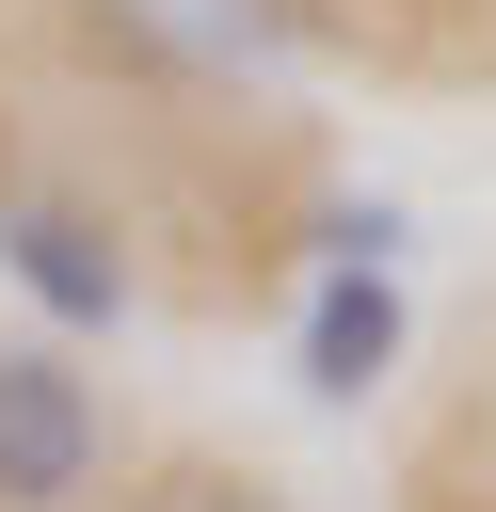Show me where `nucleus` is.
<instances>
[{
    "label": "nucleus",
    "instance_id": "1",
    "mask_svg": "<svg viewBox=\"0 0 496 512\" xmlns=\"http://www.w3.org/2000/svg\"><path fill=\"white\" fill-rule=\"evenodd\" d=\"M96 464H112L96 384L48 336H0V512H64V496H96Z\"/></svg>",
    "mask_w": 496,
    "mask_h": 512
},
{
    "label": "nucleus",
    "instance_id": "4",
    "mask_svg": "<svg viewBox=\"0 0 496 512\" xmlns=\"http://www.w3.org/2000/svg\"><path fill=\"white\" fill-rule=\"evenodd\" d=\"M128 512H288V496H272L256 464H160V480H144Z\"/></svg>",
    "mask_w": 496,
    "mask_h": 512
},
{
    "label": "nucleus",
    "instance_id": "3",
    "mask_svg": "<svg viewBox=\"0 0 496 512\" xmlns=\"http://www.w3.org/2000/svg\"><path fill=\"white\" fill-rule=\"evenodd\" d=\"M400 368V288H384V256H336V288L304 304V400H368Z\"/></svg>",
    "mask_w": 496,
    "mask_h": 512
},
{
    "label": "nucleus",
    "instance_id": "2",
    "mask_svg": "<svg viewBox=\"0 0 496 512\" xmlns=\"http://www.w3.org/2000/svg\"><path fill=\"white\" fill-rule=\"evenodd\" d=\"M0 256H16V288H32L48 320H112V304H128V240H112L96 208L16 192V208H0Z\"/></svg>",
    "mask_w": 496,
    "mask_h": 512
}]
</instances>
